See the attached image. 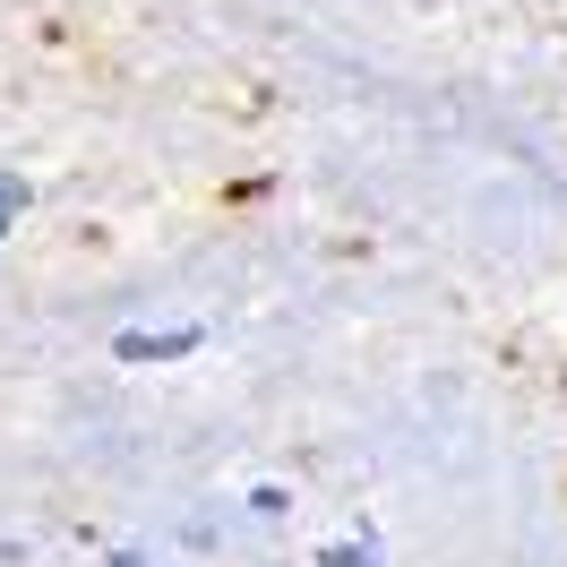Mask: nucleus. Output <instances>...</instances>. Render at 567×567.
Instances as JSON below:
<instances>
[]
</instances>
